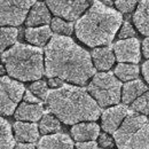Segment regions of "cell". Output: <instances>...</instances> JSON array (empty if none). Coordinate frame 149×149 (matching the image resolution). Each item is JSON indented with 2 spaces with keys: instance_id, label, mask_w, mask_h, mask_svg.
Segmentation results:
<instances>
[{
  "instance_id": "1f68e13d",
  "label": "cell",
  "mask_w": 149,
  "mask_h": 149,
  "mask_svg": "<svg viewBox=\"0 0 149 149\" xmlns=\"http://www.w3.org/2000/svg\"><path fill=\"white\" fill-rule=\"evenodd\" d=\"M76 149H97V143L95 141H85V142H77Z\"/></svg>"
},
{
  "instance_id": "52a82bcc",
  "label": "cell",
  "mask_w": 149,
  "mask_h": 149,
  "mask_svg": "<svg viewBox=\"0 0 149 149\" xmlns=\"http://www.w3.org/2000/svg\"><path fill=\"white\" fill-rule=\"evenodd\" d=\"M24 92L25 87L23 84L6 76L0 77V115H13Z\"/></svg>"
},
{
  "instance_id": "d6986e66",
  "label": "cell",
  "mask_w": 149,
  "mask_h": 149,
  "mask_svg": "<svg viewBox=\"0 0 149 149\" xmlns=\"http://www.w3.org/2000/svg\"><path fill=\"white\" fill-rule=\"evenodd\" d=\"M24 37L28 42L36 46H45L52 38V30L48 25H41L37 28H28L24 31Z\"/></svg>"
},
{
  "instance_id": "9a60e30c",
  "label": "cell",
  "mask_w": 149,
  "mask_h": 149,
  "mask_svg": "<svg viewBox=\"0 0 149 149\" xmlns=\"http://www.w3.org/2000/svg\"><path fill=\"white\" fill-rule=\"evenodd\" d=\"M71 135L77 142L95 141L100 135V126L94 123H78L71 127Z\"/></svg>"
},
{
  "instance_id": "d590c367",
  "label": "cell",
  "mask_w": 149,
  "mask_h": 149,
  "mask_svg": "<svg viewBox=\"0 0 149 149\" xmlns=\"http://www.w3.org/2000/svg\"><path fill=\"white\" fill-rule=\"evenodd\" d=\"M15 149H36L35 143H16L15 145Z\"/></svg>"
},
{
  "instance_id": "f546056e",
  "label": "cell",
  "mask_w": 149,
  "mask_h": 149,
  "mask_svg": "<svg viewBox=\"0 0 149 149\" xmlns=\"http://www.w3.org/2000/svg\"><path fill=\"white\" fill-rule=\"evenodd\" d=\"M99 145L104 149H109L113 146V140L110 135H108L107 133H100L99 135Z\"/></svg>"
},
{
  "instance_id": "277c9868",
  "label": "cell",
  "mask_w": 149,
  "mask_h": 149,
  "mask_svg": "<svg viewBox=\"0 0 149 149\" xmlns=\"http://www.w3.org/2000/svg\"><path fill=\"white\" fill-rule=\"evenodd\" d=\"M8 74L21 81L40 80L45 74L44 52L41 48L16 42L1 54Z\"/></svg>"
},
{
  "instance_id": "5bb4252c",
  "label": "cell",
  "mask_w": 149,
  "mask_h": 149,
  "mask_svg": "<svg viewBox=\"0 0 149 149\" xmlns=\"http://www.w3.org/2000/svg\"><path fill=\"white\" fill-rule=\"evenodd\" d=\"M44 115V107L41 103L31 104L26 102H22L14 112V117L17 122H26V123H36L41 119Z\"/></svg>"
},
{
  "instance_id": "cb8c5ba5",
  "label": "cell",
  "mask_w": 149,
  "mask_h": 149,
  "mask_svg": "<svg viewBox=\"0 0 149 149\" xmlns=\"http://www.w3.org/2000/svg\"><path fill=\"white\" fill-rule=\"evenodd\" d=\"M38 129L41 134L47 135L49 133L58 132L61 130V124H60V120L52 113H44L38 125Z\"/></svg>"
},
{
  "instance_id": "74e56055",
  "label": "cell",
  "mask_w": 149,
  "mask_h": 149,
  "mask_svg": "<svg viewBox=\"0 0 149 149\" xmlns=\"http://www.w3.org/2000/svg\"><path fill=\"white\" fill-rule=\"evenodd\" d=\"M101 149H104V148H101Z\"/></svg>"
},
{
  "instance_id": "6da1fadb",
  "label": "cell",
  "mask_w": 149,
  "mask_h": 149,
  "mask_svg": "<svg viewBox=\"0 0 149 149\" xmlns=\"http://www.w3.org/2000/svg\"><path fill=\"white\" fill-rule=\"evenodd\" d=\"M45 74L84 86L95 74L90 53L70 37L54 35L45 48Z\"/></svg>"
},
{
  "instance_id": "4dcf8cb0",
  "label": "cell",
  "mask_w": 149,
  "mask_h": 149,
  "mask_svg": "<svg viewBox=\"0 0 149 149\" xmlns=\"http://www.w3.org/2000/svg\"><path fill=\"white\" fill-rule=\"evenodd\" d=\"M23 99H24V102L26 103H31V104H38V103H41L40 100L38 99L36 95L31 93L30 91H25L24 95H23Z\"/></svg>"
},
{
  "instance_id": "ba28073f",
  "label": "cell",
  "mask_w": 149,
  "mask_h": 149,
  "mask_svg": "<svg viewBox=\"0 0 149 149\" xmlns=\"http://www.w3.org/2000/svg\"><path fill=\"white\" fill-rule=\"evenodd\" d=\"M35 2L33 0L0 1V24L13 28L21 25Z\"/></svg>"
},
{
  "instance_id": "83f0119b",
  "label": "cell",
  "mask_w": 149,
  "mask_h": 149,
  "mask_svg": "<svg viewBox=\"0 0 149 149\" xmlns=\"http://www.w3.org/2000/svg\"><path fill=\"white\" fill-rule=\"evenodd\" d=\"M135 30L133 29L132 24L129 21H125L124 23H122V28L119 30L118 36L120 38V40L123 39H130V38H135Z\"/></svg>"
},
{
  "instance_id": "484cf974",
  "label": "cell",
  "mask_w": 149,
  "mask_h": 149,
  "mask_svg": "<svg viewBox=\"0 0 149 149\" xmlns=\"http://www.w3.org/2000/svg\"><path fill=\"white\" fill-rule=\"evenodd\" d=\"M132 109L136 113L139 112L143 116L149 115V91H147L146 93H143L135 101L132 102Z\"/></svg>"
},
{
  "instance_id": "5b68a950",
  "label": "cell",
  "mask_w": 149,
  "mask_h": 149,
  "mask_svg": "<svg viewBox=\"0 0 149 149\" xmlns=\"http://www.w3.org/2000/svg\"><path fill=\"white\" fill-rule=\"evenodd\" d=\"M118 149H149V119L130 111L113 133Z\"/></svg>"
},
{
  "instance_id": "8992f818",
  "label": "cell",
  "mask_w": 149,
  "mask_h": 149,
  "mask_svg": "<svg viewBox=\"0 0 149 149\" xmlns=\"http://www.w3.org/2000/svg\"><path fill=\"white\" fill-rule=\"evenodd\" d=\"M93 100L101 107L118 104L122 95V83L110 71L99 72L93 76V79L86 90Z\"/></svg>"
},
{
  "instance_id": "e0dca14e",
  "label": "cell",
  "mask_w": 149,
  "mask_h": 149,
  "mask_svg": "<svg viewBox=\"0 0 149 149\" xmlns=\"http://www.w3.org/2000/svg\"><path fill=\"white\" fill-rule=\"evenodd\" d=\"M91 58H92L94 69L102 70V71L109 70L115 63V54L110 46L97 47L93 49Z\"/></svg>"
},
{
  "instance_id": "ac0fdd59",
  "label": "cell",
  "mask_w": 149,
  "mask_h": 149,
  "mask_svg": "<svg viewBox=\"0 0 149 149\" xmlns=\"http://www.w3.org/2000/svg\"><path fill=\"white\" fill-rule=\"evenodd\" d=\"M147 90H148V86L141 79L131 80V81L125 83L124 86H122L120 99L123 100L124 104H130L133 101H135L139 96L146 93Z\"/></svg>"
},
{
  "instance_id": "2e32d148",
  "label": "cell",
  "mask_w": 149,
  "mask_h": 149,
  "mask_svg": "<svg viewBox=\"0 0 149 149\" xmlns=\"http://www.w3.org/2000/svg\"><path fill=\"white\" fill-rule=\"evenodd\" d=\"M14 133L15 139L22 143H35L39 139V129L36 123L16 122L14 124Z\"/></svg>"
},
{
  "instance_id": "f1b7e54d",
  "label": "cell",
  "mask_w": 149,
  "mask_h": 149,
  "mask_svg": "<svg viewBox=\"0 0 149 149\" xmlns=\"http://www.w3.org/2000/svg\"><path fill=\"white\" fill-rule=\"evenodd\" d=\"M115 5L120 14L122 13L127 14V13H131L134 10V8L136 7V1H120L119 0V1H116Z\"/></svg>"
},
{
  "instance_id": "7a4b0ae2",
  "label": "cell",
  "mask_w": 149,
  "mask_h": 149,
  "mask_svg": "<svg viewBox=\"0 0 149 149\" xmlns=\"http://www.w3.org/2000/svg\"><path fill=\"white\" fill-rule=\"evenodd\" d=\"M46 103L48 110L64 124L76 125L83 122H94L100 117V107L88 92L74 85L49 90Z\"/></svg>"
},
{
  "instance_id": "8fae6325",
  "label": "cell",
  "mask_w": 149,
  "mask_h": 149,
  "mask_svg": "<svg viewBox=\"0 0 149 149\" xmlns=\"http://www.w3.org/2000/svg\"><path fill=\"white\" fill-rule=\"evenodd\" d=\"M129 109L124 104H118L116 107H111L106 109L102 112L101 122H102V129L106 133H115L117 129L120 126L123 120L129 113Z\"/></svg>"
},
{
  "instance_id": "e575fe53",
  "label": "cell",
  "mask_w": 149,
  "mask_h": 149,
  "mask_svg": "<svg viewBox=\"0 0 149 149\" xmlns=\"http://www.w3.org/2000/svg\"><path fill=\"white\" fill-rule=\"evenodd\" d=\"M142 53L145 57L149 58V37H147L142 41Z\"/></svg>"
},
{
  "instance_id": "4316f807",
  "label": "cell",
  "mask_w": 149,
  "mask_h": 149,
  "mask_svg": "<svg viewBox=\"0 0 149 149\" xmlns=\"http://www.w3.org/2000/svg\"><path fill=\"white\" fill-rule=\"evenodd\" d=\"M48 91H49L48 90V85L44 80H36L30 86V92L33 94V95L38 96V99L46 100Z\"/></svg>"
},
{
  "instance_id": "3957f363",
  "label": "cell",
  "mask_w": 149,
  "mask_h": 149,
  "mask_svg": "<svg viewBox=\"0 0 149 149\" xmlns=\"http://www.w3.org/2000/svg\"><path fill=\"white\" fill-rule=\"evenodd\" d=\"M123 23L122 14L101 1H94L78 19L74 30L77 38L90 47L110 45Z\"/></svg>"
},
{
  "instance_id": "7c38bea8",
  "label": "cell",
  "mask_w": 149,
  "mask_h": 149,
  "mask_svg": "<svg viewBox=\"0 0 149 149\" xmlns=\"http://www.w3.org/2000/svg\"><path fill=\"white\" fill-rule=\"evenodd\" d=\"M37 149H74V146L68 134L55 133L44 135L38 142Z\"/></svg>"
},
{
  "instance_id": "ffe728a7",
  "label": "cell",
  "mask_w": 149,
  "mask_h": 149,
  "mask_svg": "<svg viewBox=\"0 0 149 149\" xmlns=\"http://www.w3.org/2000/svg\"><path fill=\"white\" fill-rule=\"evenodd\" d=\"M133 22L142 35L149 37V0L139 2L136 12L133 15Z\"/></svg>"
},
{
  "instance_id": "8d00e7d4",
  "label": "cell",
  "mask_w": 149,
  "mask_h": 149,
  "mask_svg": "<svg viewBox=\"0 0 149 149\" xmlns=\"http://www.w3.org/2000/svg\"><path fill=\"white\" fill-rule=\"evenodd\" d=\"M5 71H6V69L2 65H0V77H2V74H5Z\"/></svg>"
},
{
  "instance_id": "4fadbf2b",
  "label": "cell",
  "mask_w": 149,
  "mask_h": 149,
  "mask_svg": "<svg viewBox=\"0 0 149 149\" xmlns=\"http://www.w3.org/2000/svg\"><path fill=\"white\" fill-rule=\"evenodd\" d=\"M51 23V13L45 2L36 1L28 13L26 25L28 28H37L39 25H47Z\"/></svg>"
},
{
  "instance_id": "7402d4cb",
  "label": "cell",
  "mask_w": 149,
  "mask_h": 149,
  "mask_svg": "<svg viewBox=\"0 0 149 149\" xmlns=\"http://www.w3.org/2000/svg\"><path fill=\"white\" fill-rule=\"evenodd\" d=\"M15 145L10 124L5 118L0 117V149H14Z\"/></svg>"
},
{
  "instance_id": "44dd1931",
  "label": "cell",
  "mask_w": 149,
  "mask_h": 149,
  "mask_svg": "<svg viewBox=\"0 0 149 149\" xmlns=\"http://www.w3.org/2000/svg\"><path fill=\"white\" fill-rule=\"evenodd\" d=\"M113 74L118 77V80H123V81H131V80H135L139 79V74H140V69L136 64H132V63H119L116 68Z\"/></svg>"
},
{
  "instance_id": "836d02e7",
  "label": "cell",
  "mask_w": 149,
  "mask_h": 149,
  "mask_svg": "<svg viewBox=\"0 0 149 149\" xmlns=\"http://www.w3.org/2000/svg\"><path fill=\"white\" fill-rule=\"evenodd\" d=\"M142 74H143L146 81L148 83V85H149V60L146 61V62L142 64Z\"/></svg>"
},
{
  "instance_id": "603a6c76",
  "label": "cell",
  "mask_w": 149,
  "mask_h": 149,
  "mask_svg": "<svg viewBox=\"0 0 149 149\" xmlns=\"http://www.w3.org/2000/svg\"><path fill=\"white\" fill-rule=\"evenodd\" d=\"M19 31L13 26H5L0 29V52L3 53L8 47L16 44Z\"/></svg>"
},
{
  "instance_id": "30bf717a",
  "label": "cell",
  "mask_w": 149,
  "mask_h": 149,
  "mask_svg": "<svg viewBox=\"0 0 149 149\" xmlns=\"http://www.w3.org/2000/svg\"><path fill=\"white\" fill-rule=\"evenodd\" d=\"M112 49V52H115V57L120 63L136 64L141 58L140 41L138 38L118 40L113 44Z\"/></svg>"
},
{
  "instance_id": "d4e9b609",
  "label": "cell",
  "mask_w": 149,
  "mask_h": 149,
  "mask_svg": "<svg viewBox=\"0 0 149 149\" xmlns=\"http://www.w3.org/2000/svg\"><path fill=\"white\" fill-rule=\"evenodd\" d=\"M51 30L54 31L55 33H61L68 37L74 31V24L71 22H67L62 19L54 17L53 19H51Z\"/></svg>"
},
{
  "instance_id": "d6a6232c",
  "label": "cell",
  "mask_w": 149,
  "mask_h": 149,
  "mask_svg": "<svg viewBox=\"0 0 149 149\" xmlns=\"http://www.w3.org/2000/svg\"><path fill=\"white\" fill-rule=\"evenodd\" d=\"M48 84H49V86H51L52 88H54V90L64 85L63 80H61V79H58V78H49V79H48Z\"/></svg>"
},
{
  "instance_id": "9c48e42d",
  "label": "cell",
  "mask_w": 149,
  "mask_h": 149,
  "mask_svg": "<svg viewBox=\"0 0 149 149\" xmlns=\"http://www.w3.org/2000/svg\"><path fill=\"white\" fill-rule=\"evenodd\" d=\"M48 10H51L56 17L67 21L77 19L87 8H90V1L76 0V1H53L46 2Z\"/></svg>"
}]
</instances>
